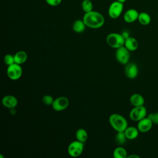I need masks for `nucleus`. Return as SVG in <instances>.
<instances>
[{"instance_id": "nucleus-29", "label": "nucleus", "mask_w": 158, "mask_h": 158, "mask_svg": "<svg viewBox=\"0 0 158 158\" xmlns=\"http://www.w3.org/2000/svg\"><path fill=\"white\" fill-rule=\"evenodd\" d=\"M128 157V158H130V157L139 158V156H138V155H136V154H131V155H130V156H128V157Z\"/></svg>"}, {"instance_id": "nucleus-1", "label": "nucleus", "mask_w": 158, "mask_h": 158, "mask_svg": "<svg viewBox=\"0 0 158 158\" xmlns=\"http://www.w3.org/2000/svg\"><path fill=\"white\" fill-rule=\"evenodd\" d=\"M83 20L87 27L93 29L102 27L105 22V19L102 14L94 10L85 13L83 17Z\"/></svg>"}, {"instance_id": "nucleus-12", "label": "nucleus", "mask_w": 158, "mask_h": 158, "mask_svg": "<svg viewBox=\"0 0 158 158\" xmlns=\"http://www.w3.org/2000/svg\"><path fill=\"white\" fill-rule=\"evenodd\" d=\"M152 125L153 123L152 121L148 117H146L138 122L137 128L139 132L146 133L151 130Z\"/></svg>"}, {"instance_id": "nucleus-22", "label": "nucleus", "mask_w": 158, "mask_h": 158, "mask_svg": "<svg viewBox=\"0 0 158 158\" xmlns=\"http://www.w3.org/2000/svg\"><path fill=\"white\" fill-rule=\"evenodd\" d=\"M81 9L85 13L93 10V4L91 0H83L81 2Z\"/></svg>"}, {"instance_id": "nucleus-11", "label": "nucleus", "mask_w": 158, "mask_h": 158, "mask_svg": "<svg viewBox=\"0 0 158 158\" xmlns=\"http://www.w3.org/2000/svg\"><path fill=\"white\" fill-rule=\"evenodd\" d=\"M2 105L9 109H15L18 105V100L16 97L11 94L4 96L1 99Z\"/></svg>"}, {"instance_id": "nucleus-10", "label": "nucleus", "mask_w": 158, "mask_h": 158, "mask_svg": "<svg viewBox=\"0 0 158 158\" xmlns=\"http://www.w3.org/2000/svg\"><path fill=\"white\" fill-rule=\"evenodd\" d=\"M125 65L124 72L126 77L131 80L136 78L139 72L137 65L133 62H128Z\"/></svg>"}, {"instance_id": "nucleus-31", "label": "nucleus", "mask_w": 158, "mask_h": 158, "mask_svg": "<svg viewBox=\"0 0 158 158\" xmlns=\"http://www.w3.org/2000/svg\"><path fill=\"white\" fill-rule=\"evenodd\" d=\"M157 18H158V13H157Z\"/></svg>"}, {"instance_id": "nucleus-6", "label": "nucleus", "mask_w": 158, "mask_h": 158, "mask_svg": "<svg viewBox=\"0 0 158 158\" xmlns=\"http://www.w3.org/2000/svg\"><path fill=\"white\" fill-rule=\"evenodd\" d=\"M123 10V3L118 1H113L108 9V15L112 19L118 18Z\"/></svg>"}, {"instance_id": "nucleus-20", "label": "nucleus", "mask_w": 158, "mask_h": 158, "mask_svg": "<svg viewBox=\"0 0 158 158\" xmlns=\"http://www.w3.org/2000/svg\"><path fill=\"white\" fill-rule=\"evenodd\" d=\"M138 21L142 25H148L151 23V17L148 13L142 12L139 14Z\"/></svg>"}, {"instance_id": "nucleus-5", "label": "nucleus", "mask_w": 158, "mask_h": 158, "mask_svg": "<svg viewBox=\"0 0 158 158\" xmlns=\"http://www.w3.org/2000/svg\"><path fill=\"white\" fill-rule=\"evenodd\" d=\"M6 73L8 78L10 80L15 81L21 78L23 70L21 65L14 63L10 65L7 66Z\"/></svg>"}, {"instance_id": "nucleus-26", "label": "nucleus", "mask_w": 158, "mask_h": 158, "mask_svg": "<svg viewBox=\"0 0 158 158\" xmlns=\"http://www.w3.org/2000/svg\"><path fill=\"white\" fill-rule=\"evenodd\" d=\"M153 123V124L158 125V112L150 113L147 116Z\"/></svg>"}, {"instance_id": "nucleus-17", "label": "nucleus", "mask_w": 158, "mask_h": 158, "mask_svg": "<svg viewBox=\"0 0 158 158\" xmlns=\"http://www.w3.org/2000/svg\"><path fill=\"white\" fill-rule=\"evenodd\" d=\"M14 61L15 63L18 64H24L27 59H28V55L27 52L24 51H17L14 55Z\"/></svg>"}, {"instance_id": "nucleus-24", "label": "nucleus", "mask_w": 158, "mask_h": 158, "mask_svg": "<svg viewBox=\"0 0 158 158\" xmlns=\"http://www.w3.org/2000/svg\"><path fill=\"white\" fill-rule=\"evenodd\" d=\"M3 60H4V62L5 63V64L7 65V66L10 65L15 63L14 56V55H12L10 54H6L4 57Z\"/></svg>"}, {"instance_id": "nucleus-2", "label": "nucleus", "mask_w": 158, "mask_h": 158, "mask_svg": "<svg viewBox=\"0 0 158 158\" xmlns=\"http://www.w3.org/2000/svg\"><path fill=\"white\" fill-rule=\"evenodd\" d=\"M109 122L112 128L118 131H124L128 127V122L127 119L122 115L114 113L109 117Z\"/></svg>"}, {"instance_id": "nucleus-4", "label": "nucleus", "mask_w": 158, "mask_h": 158, "mask_svg": "<svg viewBox=\"0 0 158 158\" xmlns=\"http://www.w3.org/2000/svg\"><path fill=\"white\" fill-rule=\"evenodd\" d=\"M84 146V143L76 139L69 143L67 147V152L70 156L72 157H77L83 153Z\"/></svg>"}, {"instance_id": "nucleus-13", "label": "nucleus", "mask_w": 158, "mask_h": 158, "mask_svg": "<svg viewBox=\"0 0 158 158\" xmlns=\"http://www.w3.org/2000/svg\"><path fill=\"white\" fill-rule=\"evenodd\" d=\"M139 12L135 9H130L127 10L123 15V20L128 23H131L138 20Z\"/></svg>"}, {"instance_id": "nucleus-27", "label": "nucleus", "mask_w": 158, "mask_h": 158, "mask_svg": "<svg viewBox=\"0 0 158 158\" xmlns=\"http://www.w3.org/2000/svg\"><path fill=\"white\" fill-rule=\"evenodd\" d=\"M45 1L46 3L51 6H57L62 2V0H45Z\"/></svg>"}, {"instance_id": "nucleus-3", "label": "nucleus", "mask_w": 158, "mask_h": 158, "mask_svg": "<svg viewBox=\"0 0 158 158\" xmlns=\"http://www.w3.org/2000/svg\"><path fill=\"white\" fill-rule=\"evenodd\" d=\"M125 40L122 34L118 33H109L106 37V43L108 46L114 49H118L123 46Z\"/></svg>"}, {"instance_id": "nucleus-15", "label": "nucleus", "mask_w": 158, "mask_h": 158, "mask_svg": "<svg viewBox=\"0 0 158 158\" xmlns=\"http://www.w3.org/2000/svg\"><path fill=\"white\" fill-rule=\"evenodd\" d=\"M124 133L127 139L133 140L137 138L139 135V131L138 130L137 127H135L133 126H128V127L124 131Z\"/></svg>"}, {"instance_id": "nucleus-14", "label": "nucleus", "mask_w": 158, "mask_h": 158, "mask_svg": "<svg viewBox=\"0 0 158 158\" xmlns=\"http://www.w3.org/2000/svg\"><path fill=\"white\" fill-rule=\"evenodd\" d=\"M130 102L133 106H144L145 101L143 96L139 93H134L130 98Z\"/></svg>"}, {"instance_id": "nucleus-28", "label": "nucleus", "mask_w": 158, "mask_h": 158, "mask_svg": "<svg viewBox=\"0 0 158 158\" xmlns=\"http://www.w3.org/2000/svg\"><path fill=\"white\" fill-rule=\"evenodd\" d=\"M121 34H122V36L124 38V39H125H125H127V38H128V37H130L129 33H128V31H123Z\"/></svg>"}, {"instance_id": "nucleus-8", "label": "nucleus", "mask_w": 158, "mask_h": 158, "mask_svg": "<svg viewBox=\"0 0 158 158\" xmlns=\"http://www.w3.org/2000/svg\"><path fill=\"white\" fill-rule=\"evenodd\" d=\"M130 51L124 46L116 49L115 58L118 62L122 65H126L129 62L130 58Z\"/></svg>"}, {"instance_id": "nucleus-23", "label": "nucleus", "mask_w": 158, "mask_h": 158, "mask_svg": "<svg viewBox=\"0 0 158 158\" xmlns=\"http://www.w3.org/2000/svg\"><path fill=\"white\" fill-rule=\"evenodd\" d=\"M115 139L117 144L122 145L125 143L126 139H127V138L125 136L124 131H118L117 132V134L115 135Z\"/></svg>"}, {"instance_id": "nucleus-7", "label": "nucleus", "mask_w": 158, "mask_h": 158, "mask_svg": "<svg viewBox=\"0 0 158 158\" xmlns=\"http://www.w3.org/2000/svg\"><path fill=\"white\" fill-rule=\"evenodd\" d=\"M147 115V109L144 106H136L130 110L129 114L130 118L134 122H138Z\"/></svg>"}, {"instance_id": "nucleus-18", "label": "nucleus", "mask_w": 158, "mask_h": 158, "mask_svg": "<svg viewBox=\"0 0 158 158\" xmlns=\"http://www.w3.org/2000/svg\"><path fill=\"white\" fill-rule=\"evenodd\" d=\"M86 26L84 22V21L82 20H75L73 25H72V29L73 30L77 33H80L83 32L85 30Z\"/></svg>"}, {"instance_id": "nucleus-9", "label": "nucleus", "mask_w": 158, "mask_h": 158, "mask_svg": "<svg viewBox=\"0 0 158 158\" xmlns=\"http://www.w3.org/2000/svg\"><path fill=\"white\" fill-rule=\"evenodd\" d=\"M69 106V100L65 96H60L56 99L51 106L52 109L57 112H60L66 109Z\"/></svg>"}, {"instance_id": "nucleus-21", "label": "nucleus", "mask_w": 158, "mask_h": 158, "mask_svg": "<svg viewBox=\"0 0 158 158\" xmlns=\"http://www.w3.org/2000/svg\"><path fill=\"white\" fill-rule=\"evenodd\" d=\"M113 156L114 158H127L128 157L127 151L123 147L118 146L114 149Z\"/></svg>"}, {"instance_id": "nucleus-19", "label": "nucleus", "mask_w": 158, "mask_h": 158, "mask_svg": "<svg viewBox=\"0 0 158 158\" xmlns=\"http://www.w3.org/2000/svg\"><path fill=\"white\" fill-rule=\"evenodd\" d=\"M75 137L77 140L85 143L88 138V134L85 129L80 128L76 131Z\"/></svg>"}, {"instance_id": "nucleus-16", "label": "nucleus", "mask_w": 158, "mask_h": 158, "mask_svg": "<svg viewBox=\"0 0 158 158\" xmlns=\"http://www.w3.org/2000/svg\"><path fill=\"white\" fill-rule=\"evenodd\" d=\"M124 46L131 52L135 51L138 48L139 43L136 38L130 36L128 38L125 39Z\"/></svg>"}, {"instance_id": "nucleus-30", "label": "nucleus", "mask_w": 158, "mask_h": 158, "mask_svg": "<svg viewBox=\"0 0 158 158\" xmlns=\"http://www.w3.org/2000/svg\"><path fill=\"white\" fill-rule=\"evenodd\" d=\"M117 1H119L120 2H122V3H124L127 0H117Z\"/></svg>"}, {"instance_id": "nucleus-25", "label": "nucleus", "mask_w": 158, "mask_h": 158, "mask_svg": "<svg viewBox=\"0 0 158 158\" xmlns=\"http://www.w3.org/2000/svg\"><path fill=\"white\" fill-rule=\"evenodd\" d=\"M54 101V98L49 94L44 95L42 98V102L44 105L46 106H52L53 104V102Z\"/></svg>"}]
</instances>
